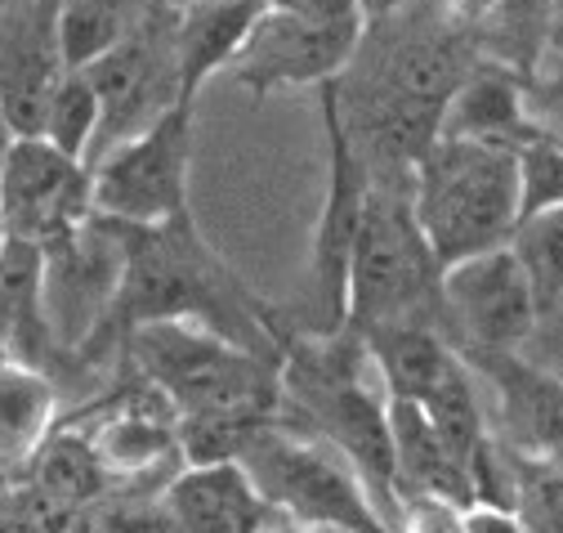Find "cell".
Returning a JSON list of instances; mask_svg holds the SVG:
<instances>
[{
    "label": "cell",
    "mask_w": 563,
    "mask_h": 533,
    "mask_svg": "<svg viewBox=\"0 0 563 533\" xmlns=\"http://www.w3.org/2000/svg\"><path fill=\"white\" fill-rule=\"evenodd\" d=\"M519 359H528L532 368H541V372L563 381V296L550 309H541V318L532 327V337L523 341Z\"/></svg>",
    "instance_id": "obj_29"
},
{
    "label": "cell",
    "mask_w": 563,
    "mask_h": 533,
    "mask_svg": "<svg viewBox=\"0 0 563 533\" xmlns=\"http://www.w3.org/2000/svg\"><path fill=\"white\" fill-rule=\"evenodd\" d=\"M439 6L461 23V28H470V32H478L487 19H497L510 0H439Z\"/></svg>",
    "instance_id": "obj_30"
},
{
    "label": "cell",
    "mask_w": 563,
    "mask_h": 533,
    "mask_svg": "<svg viewBox=\"0 0 563 533\" xmlns=\"http://www.w3.org/2000/svg\"><path fill=\"white\" fill-rule=\"evenodd\" d=\"M27 466H32L36 498L58 515L86 511L90 502H99L112 489V476L99 466V457L81 431H54Z\"/></svg>",
    "instance_id": "obj_22"
},
{
    "label": "cell",
    "mask_w": 563,
    "mask_h": 533,
    "mask_svg": "<svg viewBox=\"0 0 563 533\" xmlns=\"http://www.w3.org/2000/svg\"><path fill=\"white\" fill-rule=\"evenodd\" d=\"M166 6H170V10H184V6H192V0H166Z\"/></svg>",
    "instance_id": "obj_34"
},
{
    "label": "cell",
    "mask_w": 563,
    "mask_h": 533,
    "mask_svg": "<svg viewBox=\"0 0 563 533\" xmlns=\"http://www.w3.org/2000/svg\"><path fill=\"white\" fill-rule=\"evenodd\" d=\"M411 216L439 270L506 247L519 225L515 153L465 140H434L411 171Z\"/></svg>",
    "instance_id": "obj_4"
},
{
    "label": "cell",
    "mask_w": 563,
    "mask_h": 533,
    "mask_svg": "<svg viewBox=\"0 0 563 533\" xmlns=\"http://www.w3.org/2000/svg\"><path fill=\"white\" fill-rule=\"evenodd\" d=\"M443 331L448 341L465 350L519 355L541 318L537 296L519 270L510 247H492L443 270Z\"/></svg>",
    "instance_id": "obj_11"
},
{
    "label": "cell",
    "mask_w": 563,
    "mask_h": 533,
    "mask_svg": "<svg viewBox=\"0 0 563 533\" xmlns=\"http://www.w3.org/2000/svg\"><path fill=\"white\" fill-rule=\"evenodd\" d=\"M443 270L411 216L407 184H372L358 242L349 255L344 327L372 331L394 323H420L443 331ZM448 337V331H443Z\"/></svg>",
    "instance_id": "obj_5"
},
{
    "label": "cell",
    "mask_w": 563,
    "mask_h": 533,
    "mask_svg": "<svg viewBox=\"0 0 563 533\" xmlns=\"http://www.w3.org/2000/svg\"><path fill=\"white\" fill-rule=\"evenodd\" d=\"M318 117L327 140V188L309 242V287H305V323L296 331H340L344 327V296H349V255L358 242L363 207L372 193V175L363 157L349 144L344 126L335 117L331 90L318 86Z\"/></svg>",
    "instance_id": "obj_9"
},
{
    "label": "cell",
    "mask_w": 563,
    "mask_h": 533,
    "mask_svg": "<svg viewBox=\"0 0 563 533\" xmlns=\"http://www.w3.org/2000/svg\"><path fill=\"white\" fill-rule=\"evenodd\" d=\"M81 73L99 99V140H95V157H90V166H95L108 149L134 140L139 130H148L157 117H166L175 104H184L179 68H175V10L166 0H157L144 14V23Z\"/></svg>",
    "instance_id": "obj_8"
},
{
    "label": "cell",
    "mask_w": 563,
    "mask_h": 533,
    "mask_svg": "<svg viewBox=\"0 0 563 533\" xmlns=\"http://www.w3.org/2000/svg\"><path fill=\"white\" fill-rule=\"evenodd\" d=\"M528 104L532 121L563 140V54H541V63L528 73Z\"/></svg>",
    "instance_id": "obj_28"
},
{
    "label": "cell",
    "mask_w": 563,
    "mask_h": 533,
    "mask_svg": "<svg viewBox=\"0 0 563 533\" xmlns=\"http://www.w3.org/2000/svg\"><path fill=\"white\" fill-rule=\"evenodd\" d=\"M277 417L331 444L363 480L376 515L398 524L389 394L358 331H296L282 337V404Z\"/></svg>",
    "instance_id": "obj_2"
},
{
    "label": "cell",
    "mask_w": 563,
    "mask_h": 533,
    "mask_svg": "<svg viewBox=\"0 0 563 533\" xmlns=\"http://www.w3.org/2000/svg\"><path fill=\"white\" fill-rule=\"evenodd\" d=\"M545 54H563V0H554L545 19Z\"/></svg>",
    "instance_id": "obj_32"
},
{
    "label": "cell",
    "mask_w": 563,
    "mask_h": 533,
    "mask_svg": "<svg viewBox=\"0 0 563 533\" xmlns=\"http://www.w3.org/2000/svg\"><path fill=\"white\" fill-rule=\"evenodd\" d=\"M121 283V233L90 216L73 238L45 247V323L54 355H81L103 327Z\"/></svg>",
    "instance_id": "obj_13"
},
{
    "label": "cell",
    "mask_w": 563,
    "mask_h": 533,
    "mask_svg": "<svg viewBox=\"0 0 563 533\" xmlns=\"http://www.w3.org/2000/svg\"><path fill=\"white\" fill-rule=\"evenodd\" d=\"M537 296V309H550L563 296V207L523 216L506 242Z\"/></svg>",
    "instance_id": "obj_24"
},
{
    "label": "cell",
    "mask_w": 563,
    "mask_h": 533,
    "mask_svg": "<svg viewBox=\"0 0 563 533\" xmlns=\"http://www.w3.org/2000/svg\"><path fill=\"white\" fill-rule=\"evenodd\" d=\"M367 19H318L296 6H273L246 36L229 77L255 99L273 90H305L335 81L358 54Z\"/></svg>",
    "instance_id": "obj_10"
},
{
    "label": "cell",
    "mask_w": 563,
    "mask_h": 533,
    "mask_svg": "<svg viewBox=\"0 0 563 533\" xmlns=\"http://www.w3.org/2000/svg\"><path fill=\"white\" fill-rule=\"evenodd\" d=\"M465 533H528L519 524L515 511H501V507H470L465 511Z\"/></svg>",
    "instance_id": "obj_31"
},
{
    "label": "cell",
    "mask_w": 563,
    "mask_h": 533,
    "mask_svg": "<svg viewBox=\"0 0 563 533\" xmlns=\"http://www.w3.org/2000/svg\"><path fill=\"white\" fill-rule=\"evenodd\" d=\"M10 144V130H5V121H0V149H5Z\"/></svg>",
    "instance_id": "obj_33"
},
{
    "label": "cell",
    "mask_w": 563,
    "mask_h": 533,
    "mask_svg": "<svg viewBox=\"0 0 563 533\" xmlns=\"http://www.w3.org/2000/svg\"><path fill=\"white\" fill-rule=\"evenodd\" d=\"M0 242H5V229H0Z\"/></svg>",
    "instance_id": "obj_35"
},
{
    "label": "cell",
    "mask_w": 563,
    "mask_h": 533,
    "mask_svg": "<svg viewBox=\"0 0 563 533\" xmlns=\"http://www.w3.org/2000/svg\"><path fill=\"white\" fill-rule=\"evenodd\" d=\"M58 385L45 368L0 359V466H27L54 435Z\"/></svg>",
    "instance_id": "obj_21"
},
{
    "label": "cell",
    "mask_w": 563,
    "mask_h": 533,
    "mask_svg": "<svg viewBox=\"0 0 563 533\" xmlns=\"http://www.w3.org/2000/svg\"><path fill=\"white\" fill-rule=\"evenodd\" d=\"M67 73L58 0H0V121L10 140L41 135L45 108Z\"/></svg>",
    "instance_id": "obj_14"
},
{
    "label": "cell",
    "mask_w": 563,
    "mask_h": 533,
    "mask_svg": "<svg viewBox=\"0 0 563 533\" xmlns=\"http://www.w3.org/2000/svg\"><path fill=\"white\" fill-rule=\"evenodd\" d=\"M470 372L497 394V417L506 431V448L563 466V381L532 368L519 355L465 350Z\"/></svg>",
    "instance_id": "obj_15"
},
{
    "label": "cell",
    "mask_w": 563,
    "mask_h": 533,
    "mask_svg": "<svg viewBox=\"0 0 563 533\" xmlns=\"http://www.w3.org/2000/svg\"><path fill=\"white\" fill-rule=\"evenodd\" d=\"M519 166V220L563 207V140L550 130H532V135L515 149Z\"/></svg>",
    "instance_id": "obj_27"
},
{
    "label": "cell",
    "mask_w": 563,
    "mask_h": 533,
    "mask_svg": "<svg viewBox=\"0 0 563 533\" xmlns=\"http://www.w3.org/2000/svg\"><path fill=\"white\" fill-rule=\"evenodd\" d=\"M188 175H192V108L175 104L134 140L108 149L90 166L95 216L112 225H166L188 216Z\"/></svg>",
    "instance_id": "obj_7"
},
{
    "label": "cell",
    "mask_w": 563,
    "mask_h": 533,
    "mask_svg": "<svg viewBox=\"0 0 563 533\" xmlns=\"http://www.w3.org/2000/svg\"><path fill=\"white\" fill-rule=\"evenodd\" d=\"M389 439H394V489L398 511L402 502L434 498L452 502L461 511L474 507V485L465 461L448 448V439L434 431V422L407 399H389Z\"/></svg>",
    "instance_id": "obj_19"
},
{
    "label": "cell",
    "mask_w": 563,
    "mask_h": 533,
    "mask_svg": "<svg viewBox=\"0 0 563 533\" xmlns=\"http://www.w3.org/2000/svg\"><path fill=\"white\" fill-rule=\"evenodd\" d=\"M157 0H58V45L73 73L90 68L117 41H125Z\"/></svg>",
    "instance_id": "obj_23"
},
{
    "label": "cell",
    "mask_w": 563,
    "mask_h": 533,
    "mask_svg": "<svg viewBox=\"0 0 563 533\" xmlns=\"http://www.w3.org/2000/svg\"><path fill=\"white\" fill-rule=\"evenodd\" d=\"M117 233L121 283L103 327L77 359L99 363L121 355L130 331L148 323H192L255 355H282L287 318L233 270L220 247H210L192 211L148 229L117 225Z\"/></svg>",
    "instance_id": "obj_1"
},
{
    "label": "cell",
    "mask_w": 563,
    "mask_h": 533,
    "mask_svg": "<svg viewBox=\"0 0 563 533\" xmlns=\"http://www.w3.org/2000/svg\"><path fill=\"white\" fill-rule=\"evenodd\" d=\"M268 6L273 0H192L175 10V68L184 104H197L210 77L233 68Z\"/></svg>",
    "instance_id": "obj_18"
},
{
    "label": "cell",
    "mask_w": 563,
    "mask_h": 533,
    "mask_svg": "<svg viewBox=\"0 0 563 533\" xmlns=\"http://www.w3.org/2000/svg\"><path fill=\"white\" fill-rule=\"evenodd\" d=\"M255 480L260 498L291 524H331L349 533H376L385 520L376 515L363 480L354 476L331 444L273 417L238 457Z\"/></svg>",
    "instance_id": "obj_6"
},
{
    "label": "cell",
    "mask_w": 563,
    "mask_h": 533,
    "mask_svg": "<svg viewBox=\"0 0 563 533\" xmlns=\"http://www.w3.org/2000/svg\"><path fill=\"white\" fill-rule=\"evenodd\" d=\"M515 466V515L528 533H563V466L537 461L510 448Z\"/></svg>",
    "instance_id": "obj_26"
},
{
    "label": "cell",
    "mask_w": 563,
    "mask_h": 533,
    "mask_svg": "<svg viewBox=\"0 0 563 533\" xmlns=\"http://www.w3.org/2000/svg\"><path fill=\"white\" fill-rule=\"evenodd\" d=\"M157 498L179 533H273L282 524L242 461L179 466Z\"/></svg>",
    "instance_id": "obj_16"
},
{
    "label": "cell",
    "mask_w": 563,
    "mask_h": 533,
    "mask_svg": "<svg viewBox=\"0 0 563 533\" xmlns=\"http://www.w3.org/2000/svg\"><path fill=\"white\" fill-rule=\"evenodd\" d=\"M121 359L170 399L179 422L277 417L282 404V355H255L192 323L134 327Z\"/></svg>",
    "instance_id": "obj_3"
},
{
    "label": "cell",
    "mask_w": 563,
    "mask_h": 533,
    "mask_svg": "<svg viewBox=\"0 0 563 533\" xmlns=\"http://www.w3.org/2000/svg\"><path fill=\"white\" fill-rule=\"evenodd\" d=\"M537 130L532 104H528V77L506 68L497 58H483L465 73V81L452 90L439 140H465V144H492V149H519Z\"/></svg>",
    "instance_id": "obj_17"
},
{
    "label": "cell",
    "mask_w": 563,
    "mask_h": 533,
    "mask_svg": "<svg viewBox=\"0 0 563 533\" xmlns=\"http://www.w3.org/2000/svg\"><path fill=\"white\" fill-rule=\"evenodd\" d=\"M95 216L90 166L63 157L45 140H10L0 149V229L5 238L54 247Z\"/></svg>",
    "instance_id": "obj_12"
},
{
    "label": "cell",
    "mask_w": 563,
    "mask_h": 533,
    "mask_svg": "<svg viewBox=\"0 0 563 533\" xmlns=\"http://www.w3.org/2000/svg\"><path fill=\"white\" fill-rule=\"evenodd\" d=\"M45 355L54 359L45 323V251L5 238L0 242V359L45 368Z\"/></svg>",
    "instance_id": "obj_20"
},
{
    "label": "cell",
    "mask_w": 563,
    "mask_h": 533,
    "mask_svg": "<svg viewBox=\"0 0 563 533\" xmlns=\"http://www.w3.org/2000/svg\"><path fill=\"white\" fill-rule=\"evenodd\" d=\"M49 149H58L63 157H77L90 166L95 157V140H99V99L86 81V73H67L63 86L54 90L45 121H41V135Z\"/></svg>",
    "instance_id": "obj_25"
}]
</instances>
